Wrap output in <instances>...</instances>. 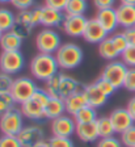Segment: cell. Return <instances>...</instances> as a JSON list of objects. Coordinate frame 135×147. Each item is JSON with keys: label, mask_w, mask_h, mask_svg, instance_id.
<instances>
[{"label": "cell", "mask_w": 135, "mask_h": 147, "mask_svg": "<svg viewBox=\"0 0 135 147\" xmlns=\"http://www.w3.org/2000/svg\"><path fill=\"white\" fill-rule=\"evenodd\" d=\"M96 18H97V21L104 26V29L109 34L114 33V32L117 30V28L120 26L116 8L100 9L97 12V15H96Z\"/></svg>", "instance_id": "9a60e30c"}, {"label": "cell", "mask_w": 135, "mask_h": 147, "mask_svg": "<svg viewBox=\"0 0 135 147\" xmlns=\"http://www.w3.org/2000/svg\"><path fill=\"white\" fill-rule=\"evenodd\" d=\"M67 1L68 0H45V5L64 12V8H66V5H67Z\"/></svg>", "instance_id": "60d3db41"}, {"label": "cell", "mask_w": 135, "mask_h": 147, "mask_svg": "<svg viewBox=\"0 0 135 147\" xmlns=\"http://www.w3.org/2000/svg\"><path fill=\"white\" fill-rule=\"evenodd\" d=\"M83 88V86L77 82L75 78L66 75V74H60V84H59V97L67 98L70 95L75 93V92L80 91Z\"/></svg>", "instance_id": "44dd1931"}, {"label": "cell", "mask_w": 135, "mask_h": 147, "mask_svg": "<svg viewBox=\"0 0 135 147\" xmlns=\"http://www.w3.org/2000/svg\"><path fill=\"white\" fill-rule=\"evenodd\" d=\"M34 1L36 0H12L11 3L19 11H28V9H32L34 7Z\"/></svg>", "instance_id": "ab89813d"}, {"label": "cell", "mask_w": 135, "mask_h": 147, "mask_svg": "<svg viewBox=\"0 0 135 147\" xmlns=\"http://www.w3.org/2000/svg\"><path fill=\"white\" fill-rule=\"evenodd\" d=\"M33 28H34V25H33V21H32L30 9H28V11H20L16 15V21L12 28V32L17 34L21 40H26L30 36Z\"/></svg>", "instance_id": "8fae6325"}, {"label": "cell", "mask_w": 135, "mask_h": 147, "mask_svg": "<svg viewBox=\"0 0 135 147\" xmlns=\"http://www.w3.org/2000/svg\"><path fill=\"white\" fill-rule=\"evenodd\" d=\"M36 46L38 53L55 54L62 46V38L51 28H45L36 36Z\"/></svg>", "instance_id": "277c9868"}, {"label": "cell", "mask_w": 135, "mask_h": 147, "mask_svg": "<svg viewBox=\"0 0 135 147\" xmlns=\"http://www.w3.org/2000/svg\"><path fill=\"white\" fill-rule=\"evenodd\" d=\"M88 24V18L84 15H66L62 29L70 37H83L84 30Z\"/></svg>", "instance_id": "9c48e42d"}, {"label": "cell", "mask_w": 135, "mask_h": 147, "mask_svg": "<svg viewBox=\"0 0 135 147\" xmlns=\"http://www.w3.org/2000/svg\"><path fill=\"white\" fill-rule=\"evenodd\" d=\"M24 127V114L21 109L13 107L0 116V131L4 135H19Z\"/></svg>", "instance_id": "3957f363"}, {"label": "cell", "mask_w": 135, "mask_h": 147, "mask_svg": "<svg viewBox=\"0 0 135 147\" xmlns=\"http://www.w3.org/2000/svg\"><path fill=\"white\" fill-rule=\"evenodd\" d=\"M17 137H19L22 147H32L34 144L45 141V131L40 126L29 125L22 127V130L20 131V134Z\"/></svg>", "instance_id": "7c38bea8"}, {"label": "cell", "mask_w": 135, "mask_h": 147, "mask_svg": "<svg viewBox=\"0 0 135 147\" xmlns=\"http://www.w3.org/2000/svg\"><path fill=\"white\" fill-rule=\"evenodd\" d=\"M59 63L54 54L40 53L30 61V72L36 79L46 82L51 76L56 75L59 70Z\"/></svg>", "instance_id": "6da1fadb"}, {"label": "cell", "mask_w": 135, "mask_h": 147, "mask_svg": "<svg viewBox=\"0 0 135 147\" xmlns=\"http://www.w3.org/2000/svg\"><path fill=\"white\" fill-rule=\"evenodd\" d=\"M20 109H21L24 117H28L29 119H33V121H41V119L46 118L45 117V105L34 97L21 104Z\"/></svg>", "instance_id": "2e32d148"}, {"label": "cell", "mask_w": 135, "mask_h": 147, "mask_svg": "<svg viewBox=\"0 0 135 147\" xmlns=\"http://www.w3.org/2000/svg\"><path fill=\"white\" fill-rule=\"evenodd\" d=\"M121 58L127 67H135V46H127V49L121 54Z\"/></svg>", "instance_id": "e575fe53"}, {"label": "cell", "mask_w": 135, "mask_h": 147, "mask_svg": "<svg viewBox=\"0 0 135 147\" xmlns=\"http://www.w3.org/2000/svg\"><path fill=\"white\" fill-rule=\"evenodd\" d=\"M12 0H0V4H7V3H11Z\"/></svg>", "instance_id": "c3c4849f"}, {"label": "cell", "mask_w": 135, "mask_h": 147, "mask_svg": "<svg viewBox=\"0 0 135 147\" xmlns=\"http://www.w3.org/2000/svg\"><path fill=\"white\" fill-rule=\"evenodd\" d=\"M117 17H118V24L123 29L135 26V5L130 4H120L116 8Z\"/></svg>", "instance_id": "ac0fdd59"}, {"label": "cell", "mask_w": 135, "mask_h": 147, "mask_svg": "<svg viewBox=\"0 0 135 147\" xmlns=\"http://www.w3.org/2000/svg\"><path fill=\"white\" fill-rule=\"evenodd\" d=\"M76 135L80 141L87 142V143L97 141V138H100V135H98L96 121L88 123H76Z\"/></svg>", "instance_id": "ffe728a7"}, {"label": "cell", "mask_w": 135, "mask_h": 147, "mask_svg": "<svg viewBox=\"0 0 135 147\" xmlns=\"http://www.w3.org/2000/svg\"><path fill=\"white\" fill-rule=\"evenodd\" d=\"M16 21V15L7 8H0V30L9 32L12 30Z\"/></svg>", "instance_id": "83f0119b"}, {"label": "cell", "mask_w": 135, "mask_h": 147, "mask_svg": "<svg viewBox=\"0 0 135 147\" xmlns=\"http://www.w3.org/2000/svg\"><path fill=\"white\" fill-rule=\"evenodd\" d=\"M106 37H109V33L104 29L100 22L97 21V18H91L88 20V24H87V28L84 30V34H83V38L87 41L88 43H98L104 41Z\"/></svg>", "instance_id": "4fadbf2b"}, {"label": "cell", "mask_w": 135, "mask_h": 147, "mask_svg": "<svg viewBox=\"0 0 135 147\" xmlns=\"http://www.w3.org/2000/svg\"><path fill=\"white\" fill-rule=\"evenodd\" d=\"M22 41L16 33H13L12 30L9 32H4L3 37L0 40V47L1 51H17L21 49Z\"/></svg>", "instance_id": "603a6c76"}, {"label": "cell", "mask_w": 135, "mask_h": 147, "mask_svg": "<svg viewBox=\"0 0 135 147\" xmlns=\"http://www.w3.org/2000/svg\"><path fill=\"white\" fill-rule=\"evenodd\" d=\"M13 82H15V79L12 78V75L0 71V93H8V92H11Z\"/></svg>", "instance_id": "1f68e13d"}, {"label": "cell", "mask_w": 135, "mask_h": 147, "mask_svg": "<svg viewBox=\"0 0 135 147\" xmlns=\"http://www.w3.org/2000/svg\"><path fill=\"white\" fill-rule=\"evenodd\" d=\"M121 4H130V5H135V0H120Z\"/></svg>", "instance_id": "7dc6e473"}, {"label": "cell", "mask_w": 135, "mask_h": 147, "mask_svg": "<svg viewBox=\"0 0 135 147\" xmlns=\"http://www.w3.org/2000/svg\"><path fill=\"white\" fill-rule=\"evenodd\" d=\"M55 58L59 63V67L63 70H74L79 67L83 62L84 54L79 45L72 42L62 43V46L55 53Z\"/></svg>", "instance_id": "7a4b0ae2"}, {"label": "cell", "mask_w": 135, "mask_h": 147, "mask_svg": "<svg viewBox=\"0 0 135 147\" xmlns=\"http://www.w3.org/2000/svg\"><path fill=\"white\" fill-rule=\"evenodd\" d=\"M74 119L76 121V123H88V122H95L97 121V109L91 105H87L83 109H80L79 112L74 114Z\"/></svg>", "instance_id": "d4e9b609"}, {"label": "cell", "mask_w": 135, "mask_h": 147, "mask_svg": "<svg viewBox=\"0 0 135 147\" xmlns=\"http://www.w3.org/2000/svg\"><path fill=\"white\" fill-rule=\"evenodd\" d=\"M109 118H110L111 123H113L114 131L116 134H121L129 129L130 126L134 125V118L130 114V112L127 110V108H117L109 114Z\"/></svg>", "instance_id": "30bf717a"}, {"label": "cell", "mask_w": 135, "mask_h": 147, "mask_svg": "<svg viewBox=\"0 0 135 147\" xmlns=\"http://www.w3.org/2000/svg\"><path fill=\"white\" fill-rule=\"evenodd\" d=\"M88 9L87 0H68L64 8L66 15H84Z\"/></svg>", "instance_id": "4316f807"}, {"label": "cell", "mask_w": 135, "mask_h": 147, "mask_svg": "<svg viewBox=\"0 0 135 147\" xmlns=\"http://www.w3.org/2000/svg\"><path fill=\"white\" fill-rule=\"evenodd\" d=\"M30 15H32V21L33 25L37 26L38 24H41V15H42V7H33L30 9Z\"/></svg>", "instance_id": "b9f144b4"}, {"label": "cell", "mask_w": 135, "mask_h": 147, "mask_svg": "<svg viewBox=\"0 0 135 147\" xmlns=\"http://www.w3.org/2000/svg\"><path fill=\"white\" fill-rule=\"evenodd\" d=\"M121 142L125 147H135V125L126 129L123 133H121Z\"/></svg>", "instance_id": "4dcf8cb0"}, {"label": "cell", "mask_w": 135, "mask_h": 147, "mask_svg": "<svg viewBox=\"0 0 135 147\" xmlns=\"http://www.w3.org/2000/svg\"><path fill=\"white\" fill-rule=\"evenodd\" d=\"M122 142L121 139L113 137H106V138H100V141L97 142V147H122Z\"/></svg>", "instance_id": "f35d334b"}, {"label": "cell", "mask_w": 135, "mask_h": 147, "mask_svg": "<svg viewBox=\"0 0 135 147\" xmlns=\"http://www.w3.org/2000/svg\"><path fill=\"white\" fill-rule=\"evenodd\" d=\"M51 133L56 137L71 138L76 133V121L71 114H63L51 119Z\"/></svg>", "instance_id": "ba28073f"}, {"label": "cell", "mask_w": 135, "mask_h": 147, "mask_svg": "<svg viewBox=\"0 0 135 147\" xmlns=\"http://www.w3.org/2000/svg\"><path fill=\"white\" fill-rule=\"evenodd\" d=\"M25 67V58L20 50L17 51H1L0 54V71L9 75L21 72Z\"/></svg>", "instance_id": "52a82bcc"}, {"label": "cell", "mask_w": 135, "mask_h": 147, "mask_svg": "<svg viewBox=\"0 0 135 147\" xmlns=\"http://www.w3.org/2000/svg\"><path fill=\"white\" fill-rule=\"evenodd\" d=\"M32 147H50V146H49V142L42 141V142H40V143H37V144H34V146H32Z\"/></svg>", "instance_id": "bcb514c9"}, {"label": "cell", "mask_w": 135, "mask_h": 147, "mask_svg": "<svg viewBox=\"0 0 135 147\" xmlns=\"http://www.w3.org/2000/svg\"><path fill=\"white\" fill-rule=\"evenodd\" d=\"M110 37H111V41H113L114 46H116V49L118 50L120 54H122V53L127 49V46H129L125 36H123V33H114V34H111Z\"/></svg>", "instance_id": "d590c367"}, {"label": "cell", "mask_w": 135, "mask_h": 147, "mask_svg": "<svg viewBox=\"0 0 135 147\" xmlns=\"http://www.w3.org/2000/svg\"><path fill=\"white\" fill-rule=\"evenodd\" d=\"M123 88L130 92H135V67H129V71L126 74Z\"/></svg>", "instance_id": "74e56055"}, {"label": "cell", "mask_w": 135, "mask_h": 147, "mask_svg": "<svg viewBox=\"0 0 135 147\" xmlns=\"http://www.w3.org/2000/svg\"><path fill=\"white\" fill-rule=\"evenodd\" d=\"M16 104L13 96L11 95V92L8 93H0V116H3L5 112L12 109L13 105Z\"/></svg>", "instance_id": "f546056e"}, {"label": "cell", "mask_w": 135, "mask_h": 147, "mask_svg": "<svg viewBox=\"0 0 135 147\" xmlns=\"http://www.w3.org/2000/svg\"><path fill=\"white\" fill-rule=\"evenodd\" d=\"M0 147H22L17 135H1L0 137Z\"/></svg>", "instance_id": "8d00e7d4"}, {"label": "cell", "mask_w": 135, "mask_h": 147, "mask_svg": "<svg viewBox=\"0 0 135 147\" xmlns=\"http://www.w3.org/2000/svg\"><path fill=\"white\" fill-rule=\"evenodd\" d=\"M127 71H129V67H127L122 61L116 59V61H110L105 66L100 78L107 80V82L111 83V84L118 89V88H121V87H123Z\"/></svg>", "instance_id": "8992f818"}, {"label": "cell", "mask_w": 135, "mask_h": 147, "mask_svg": "<svg viewBox=\"0 0 135 147\" xmlns=\"http://www.w3.org/2000/svg\"><path fill=\"white\" fill-rule=\"evenodd\" d=\"M66 113V102L64 98L54 97L51 96L45 107V117L49 119H54L56 117H60Z\"/></svg>", "instance_id": "7402d4cb"}, {"label": "cell", "mask_w": 135, "mask_h": 147, "mask_svg": "<svg viewBox=\"0 0 135 147\" xmlns=\"http://www.w3.org/2000/svg\"><path fill=\"white\" fill-rule=\"evenodd\" d=\"M98 54L100 57L106 61H116L118 59V57H121V54L118 53V50L116 49L113 41H111V37H106L104 41L98 43Z\"/></svg>", "instance_id": "cb8c5ba5"}, {"label": "cell", "mask_w": 135, "mask_h": 147, "mask_svg": "<svg viewBox=\"0 0 135 147\" xmlns=\"http://www.w3.org/2000/svg\"><path fill=\"white\" fill-rule=\"evenodd\" d=\"M59 84H60V74H56L50 79L45 82V89L49 92L50 96L54 97H59Z\"/></svg>", "instance_id": "f1b7e54d"}, {"label": "cell", "mask_w": 135, "mask_h": 147, "mask_svg": "<svg viewBox=\"0 0 135 147\" xmlns=\"http://www.w3.org/2000/svg\"><path fill=\"white\" fill-rule=\"evenodd\" d=\"M37 89L38 87L33 79H30L28 76H20L17 79H15V82H13L11 95L13 96V98H15L17 104L21 105L25 101L30 100Z\"/></svg>", "instance_id": "5b68a950"}, {"label": "cell", "mask_w": 135, "mask_h": 147, "mask_svg": "<svg viewBox=\"0 0 135 147\" xmlns=\"http://www.w3.org/2000/svg\"><path fill=\"white\" fill-rule=\"evenodd\" d=\"M47 142H49L50 147H75L72 139L67 138V137H56V135H52Z\"/></svg>", "instance_id": "d6a6232c"}, {"label": "cell", "mask_w": 135, "mask_h": 147, "mask_svg": "<svg viewBox=\"0 0 135 147\" xmlns=\"http://www.w3.org/2000/svg\"><path fill=\"white\" fill-rule=\"evenodd\" d=\"M3 33H4V32L0 30V40H1V37H3Z\"/></svg>", "instance_id": "681fc988"}, {"label": "cell", "mask_w": 135, "mask_h": 147, "mask_svg": "<svg viewBox=\"0 0 135 147\" xmlns=\"http://www.w3.org/2000/svg\"><path fill=\"white\" fill-rule=\"evenodd\" d=\"M66 102V113L74 116L76 112H79L80 109H83L84 107L88 105V100H87V96L84 93L83 88L80 91L75 92L72 95H70L67 98H64Z\"/></svg>", "instance_id": "d6986e66"}, {"label": "cell", "mask_w": 135, "mask_h": 147, "mask_svg": "<svg viewBox=\"0 0 135 147\" xmlns=\"http://www.w3.org/2000/svg\"><path fill=\"white\" fill-rule=\"evenodd\" d=\"M66 18V13L63 11L50 8L47 5L42 7V15H41V25L45 28H59L63 25Z\"/></svg>", "instance_id": "5bb4252c"}, {"label": "cell", "mask_w": 135, "mask_h": 147, "mask_svg": "<svg viewBox=\"0 0 135 147\" xmlns=\"http://www.w3.org/2000/svg\"><path fill=\"white\" fill-rule=\"evenodd\" d=\"M95 84L98 87V88H100V91H101L104 95L107 96V97H110L114 92L117 91V88L113 86V84H111V83H109L107 80L102 79V78H98V79L95 82Z\"/></svg>", "instance_id": "836d02e7"}, {"label": "cell", "mask_w": 135, "mask_h": 147, "mask_svg": "<svg viewBox=\"0 0 135 147\" xmlns=\"http://www.w3.org/2000/svg\"><path fill=\"white\" fill-rule=\"evenodd\" d=\"M114 3H116V0H93V5L98 11L106 8H114Z\"/></svg>", "instance_id": "7bdbcfd3"}, {"label": "cell", "mask_w": 135, "mask_h": 147, "mask_svg": "<svg viewBox=\"0 0 135 147\" xmlns=\"http://www.w3.org/2000/svg\"><path fill=\"white\" fill-rule=\"evenodd\" d=\"M125 36L126 41L129 43V46H135V26L134 28H127L122 32Z\"/></svg>", "instance_id": "ee69618b"}, {"label": "cell", "mask_w": 135, "mask_h": 147, "mask_svg": "<svg viewBox=\"0 0 135 147\" xmlns=\"http://www.w3.org/2000/svg\"><path fill=\"white\" fill-rule=\"evenodd\" d=\"M126 108H127V110L130 112V114L132 116V118H134V121H135V96H132V97L129 100Z\"/></svg>", "instance_id": "f6af8a7d"}, {"label": "cell", "mask_w": 135, "mask_h": 147, "mask_svg": "<svg viewBox=\"0 0 135 147\" xmlns=\"http://www.w3.org/2000/svg\"><path fill=\"white\" fill-rule=\"evenodd\" d=\"M97 130H98V135L100 138H106V137H113L116 134L113 127V123H111L109 116L107 117H98L97 121Z\"/></svg>", "instance_id": "484cf974"}, {"label": "cell", "mask_w": 135, "mask_h": 147, "mask_svg": "<svg viewBox=\"0 0 135 147\" xmlns=\"http://www.w3.org/2000/svg\"><path fill=\"white\" fill-rule=\"evenodd\" d=\"M83 91H84V93H85V96H87L88 105L96 108V109L104 107V105L106 104L107 98H109L106 95H104V93L100 91V88L96 86L95 83L88 84V86H83Z\"/></svg>", "instance_id": "e0dca14e"}]
</instances>
